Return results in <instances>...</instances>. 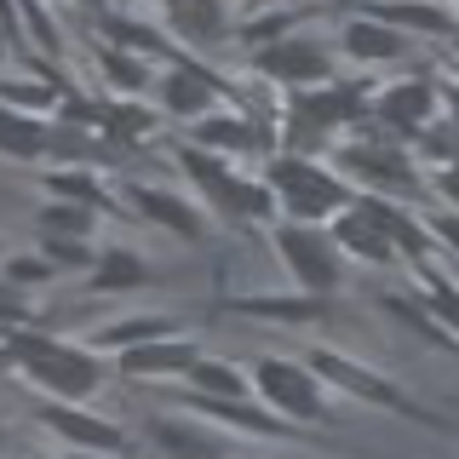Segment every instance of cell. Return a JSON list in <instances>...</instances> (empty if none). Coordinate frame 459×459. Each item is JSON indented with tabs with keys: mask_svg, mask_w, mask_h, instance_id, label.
Listing matches in <instances>:
<instances>
[{
	"mask_svg": "<svg viewBox=\"0 0 459 459\" xmlns=\"http://www.w3.org/2000/svg\"><path fill=\"white\" fill-rule=\"evenodd\" d=\"M12 362L23 368V379H35L40 391H52V402H81L104 385V368L92 362V351L64 339H40V333H18L6 344Z\"/></svg>",
	"mask_w": 459,
	"mask_h": 459,
	"instance_id": "1",
	"label": "cell"
},
{
	"mask_svg": "<svg viewBox=\"0 0 459 459\" xmlns=\"http://www.w3.org/2000/svg\"><path fill=\"white\" fill-rule=\"evenodd\" d=\"M270 195H281L293 219H339V212L356 207L351 190H344L327 167H316L310 155H281V161H270Z\"/></svg>",
	"mask_w": 459,
	"mask_h": 459,
	"instance_id": "2",
	"label": "cell"
},
{
	"mask_svg": "<svg viewBox=\"0 0 459 459\" xmlns=\"http://www.w3.org/2000/svg\"><path fill=\"white\" fill-rule=\"evenodd\" d=\"M253 385L276 413H293V420H322L327 413L316 368H299V362H287V356H264V362L253 368Z\"/></svg>",
	"mask_w": 459,
	"mask_h": 459,
	"instance_id": "3",
	"label": "cell"
},
{
	"mask_svg": "<svg viewBox=\"0 0 459 459\" xmlns=\"http://www.w3.org/2000/svg\"><path fill=\"white\" fill-rule=\"evenodd\" d=\"M276 247L287 258V270H293L299 287H310V299H327L339 287V247L333 236H322V230H305V224H281L276 230Z\"/></svg>",
	"mask_w": 459,
	"mask_h": 459,
	"instance_id": "4",
	"label": "cell"
},
{
	"mask_svg": "<svg viewBox=\"0 0 459 459\" xmlns=\"http://www.w3.org/2000/svg\"><path fill=\"white\" fill-rule=\"evenodd\" d=\"M178 161L190 178H201V195L212 201V207H224V212H236V219H253V212H264L270 207V190H258V184L247 178H236L219 155H207V150H178Z\"/></svg>",
	"mask_w": 459,
	"mask_h": 459,
	"instance_id": "5",
	"label": "cell"
},
{
	"mask_svg": "<svg viewBox=\"0 0 459 459\" xmlns=\"http://www.w3.org/2000/svg\"><path fill=\"white\" fill-rule=\"evenodd\" d=\"M362 115V92L356 86H327V92H299L293 98V115H287V138L299 150H310L316 138H327L333 126L356 121Z\"/></svg>",
	"mask_w": 459,
	"mask_h": 459,
	"instance_id": "6",
	"label": "cell"
},
{
	"mask_svg": "<svg viewBox=\"0 0 459 459\" xmlns=\"http://www.w3.org/2000/svg\"><path fill=\"white\" fill-rule=\"evenodd\" d=\"M253 64H258V75H276V81H287V86H316V81H327V52L316 47V40H299V35H281L276 47H264Z\"/></svg>",
	"mask_w": 459,
	"mask_h": 459,
	"instance_id": "7",
	"label": "cell"
},
{
	"mask_svg": "<svg viewBox=\"0 0 459 459\" xmlns=\"http://www.w3.org/2000/svg\"><path fill=\"white\" fill-rule=\"evenodd\" d=\"M344 167L362 172L368 184H379V190H391V195H413V190H420V184H413V167L402 161L396 150H385V143H351V150H344Z\"/></svg>",
	"mask_w": 459,
	"mask_h": 459,
	"instance_id": "8",
	"label": "cell"
},
{
	"mask_svg": "<svg viewBox=\"0 0 459 459\" xmlns=\"http://www.w3.org/2000/svg\"><path fill=\"white\" fill-rule=\"evenodd\" d=\"M201 362L190 339H155V344H138V351L121 356V373H133V379H172V373H190Z\"/></svg>",
	"mask_w": 459,
	"mask_h": 459,
	"instance_id": "9",
	"label": "cell"
},
{
	"mask_svg": "<svg viewBox=\"0 0 459 459\" xmlns=\"http://www.w3.org/2000/svg\"><path fill=\"white\" fill-rule=\"evenodd\" d=\"M40 420H47L57 437H69L75 442V448H121V430H115L109 420H98V413H81V408H69V402H47V408H40Z\"/></svg>",
	"mask_w": 459,
	"mask_h": 459,
	"instance_id": "10",
	"label": "cell"
},
{
	"mask_svg": "<svg viewBox=\"0 0 459 459\" xmlns=\"http://www.w3.org/2000/svg\"><path fill=\"white\" fill-rule=\"evenodd\" d=\"M310 368H322V379H333L339 391H351V396L385 402V408H408V402H402V391H396V385H385L379 373H362L356 362H344L339 351H316V356H310Z\"/></svg>",
	"mask_w": 459,
	"mask_h": 459,
	"instance_id": "11",
	"label": "cell"
},
{
	"mask_svg": "<svg viewBox=\"0 0 459 459\" xmlns=\"http://www.w3.org/2000/svg\"><path fill=\"white\" fill-rule=\"evenodd\" d=\"M430 109H437L430 81H402V86H385V92H379V121L391 126V133H413V126H425Z\"/></svg>",
	"mask_w": 459,
	"mask_h": 459,
	"instance_id": "12",
	"label": "cell"
},
{
	"mask_svg": "<svg viewBox=\"0 0 459 459\" xmlns=\"http://www.w3.org/2000/svg\"><path fill=\"white\" fill-rule=\"evenodd\" d=\"M212 98H219V81H207L201 69H172V75L161 81V109L167 115H190V121H207Z\"/></svg>",
	"mask_w": 459,
	"mask_h": 459,
	"instance_id": "13",
	"label": "cell"
},
{
	"mask_svg": "<svg viewBox=\"0 0 459 459\" xmlns=\"http://www.w3.org/2000/svg\"><path fill=\"white\" fill-rule=\"evenodd\" d=\"M344 52L362 57V64H396L408 52V40H402V29L379 23V18H351L344 23Z\"/></svg>",
	"mask_w": 459,
	"mask_h": 459,
	"instance_id": "14",
	"label": "cell"
},
{
	"mask_svg": "<svg viewBox=\"0 0 459 459\" xmlns=\"http://www.w3.org/2000/svg\"><path fill=\"white\" fill-rule=\"evenodd\" d=\"M133 207L143 212V219H155V224H167V230H178V236H207V219H201V207H190L184 195H167V190H133Z\"/></svg>",
	"mask_w": 459,
	"mask_h": 459,
	"instance_id": "15",
	"label": "cell"
},
{
	"mask_svg": "<svg viewBox=\"0 0 459 459\" xmlns=\"http://www.w3.org/2000/svg\"><path fill=\"white\" fill-rule=\"evenodd\" d=\"M57 143V133H47V126L35 121V115H18L0 104V155H18V161H40Z\"/></svg>",
	"mask_w": 459,
	"mask_h": 459,
	"instance_id": "16",
	"label": "cell"
},
{
	"mask_svg": "<svg viewBox=\"0 0 459 459\" xmlns=\"http://www.w3.org/2000/svg\"><path fill=\"white\" fill-rule=\"evenodd\" d=\"M333 247H351V253H362V258H373V264H385L396 247L385 241V230L368 219L362 207H351V212H339L333 219Z\"/></svg>",
	"mask_w": 459,
	"mask_h": 459,
	"instance_id": "17",
	"label": "cell"
},
{
	"mask_svg": "<svg viewBox=\"0 0 459 459\" xmlns=\"http://www.w3.org/2000/svg\"><path fill=\"white\" fill-rule=\"evenodd\" d=\"M253 143H264V138H258V126L241 121V115H207V121H195V150H207V155L253 150Z\"/></svg>",
	"mask_w": 459,
	"mask_h": 459,
	"instance_id": "18",
	"label": "cell"
},
{
	"mask_svg": "<svg viewBox=\"0 0 459 459\" xmlns=\"http://www.w3.org/2000/svg\"><path fill=\"white\" fill-rule=\"evenodd\" d=\"M167 23L178 29L184 40H201V47H212V40L230 29L224 6H201V0H184V6H167Z\"/></svg>",
	"mask_w": 459,
	"mask_h": 459,
	"instance_id": "19",
	"label": "cell"
},
{
	"mask_svg": "<svg viewBox=\"0 0 459 459\" xmlns=\"http://www.w3.org/2000/svg\"><path fill=\"white\" fill-rule=\"evenodd\" d=\"M190 379H195L201 402H241L247 396V373H236L230 362H207V356H201V362L190 368Z\"/></svg>",
	"mask_w": 459,
	"mask_h": 459,
	"instance_id": "20",
	"label": "cell"
},
{
	"mask_svg": "<svg viewBox=\"0 0 459 459\" xmlns=\"http://www.w3.org/2000/svg\"><path fill=\"white\" fill-rule=\"evenodd\" d=\"M155 339H172V316H133V322H121V327H104L98 333V344L104 351H138V344H155Z\"/></svg>",
	"mask_w": 459,
	"mask_h": 459,
	"instance_id": "21",
	"label": "cell"
},
{
	"mask_svg": "<svg viewBox=\"0 0 459 459\" xmlns=\"http://www.w3.org/2000/svg\"><path fill=\"white\" fill-rule=\"evenodd\" d=\"M150 281V264H143L138 253H104L92 270V287L98 293H126V287H143Z\"/></svg>",
	"mask_w": 459,
	"mask_h": 459,
	"instance_id": "22",
	"label": "cell"
},
{
	"mask_svg": "<svg viewBox=\"0 0 459 459\" xmlns=\"http://www.w3.org/2000/svg\"><path fill=\"white\" fill-rule=\"evenodd\" d=\"M40 230H47L52 241H86V236H92V207L52 201V207H40Z\"/></svg>",
	"mask_w": 459,
	"mask_h": 459,
	"instance_id": "23",
	"label": "cell"
},
{
	"mask_svg": "<svg viewBox=\"0 0 459 459\" xmlns=\"http://www.w3.org/2000/svg\"><path fill=\"white\" fill-rule=\"evenodd\" d=\"M368 18H379V23H391V29H437V35H454V12H437V6H379V12H368Z\"/></svg>",
	"mask_w": 459,
	"mask_h": 459,
	"instance_id": "24",
	"label": "cell"
},
{
	"mask_svg": "<svg viewBox=\"0 0 459 459\" xmlns=\"http://www.w3.org/2000/svg\"><path fill=\"white\" fill-rule=\"evenodd\" d=\"M47 184H52V190L64 195V201H69V207H92V212H104V207H109V195L98 190V184L86 178V172H52Z\"/></svg>",
	"mask_w": 459,
	"mask_h": 459,
	"instance_id": "25",
	"label": "cell"
},
{
	"mask_svg": "<svg viewBox=\"0 0 459 459\" xmlns=\"http://www.w3.org/2000/svg\"><path fill=\"white\" fill-rule=\"evenodd\" d=\"M241 310H253V316H287V322H310V316H327V299H241Z\"/></svg>",
	"mask_w": 459,
	"mask_h": 459,
	"instance_id": "26",
	"label": "cell"
},
{
	"mask_svg": "<svg viewBox=\"0 0 459 459\" xmlns=\"http://www.w3.org/2000/svg\"><path fill=\"white\" fill-rule=\"evenodd\" d=\"M0 104L29 115V109H52V92L47 86H23V81H0Z\"/></svg>",
	"mask_w": 459,
	"mask_h": 459,
	"instance_id": "27",
	"label": "cell"
},
{
	"mask_svg": "<svg viewBox=\"0 0 459 459\" xmlns=\"http://www.w3.org/2000/svg\"><path fill=\"white\" fill-rule=\"evenodd\" d=\"M52 276V264H47V258H12V264H6V281H47Z\"/></svg>",
	"mask_w": 459,
	"mask_h": 459,
	"instance_id": "28",
	"label": "cell"
},
{
	"mask_svg": "<svg viewBox=\"0 0 459 459\" xmlns=\"http://www.w3.org/2000/svg\"><path fill=\"white\" fill-rule=\"evenodd\" d=\"M47 264H86V247L81 241H52L47 236Z\"/></svg>",
	"mask_w": 459,
	"mask_h": 459,
	"instance_id": "29",
	"label": "cell"
},
{
	"mask_svg": "<svg viewBox=\"0 0 459 459\" xmlns=\"http://www.w3.org/2000/svg\"><path fill=\"white\" fill-rule=\"evenodd\" d=\"M104 64H109V75H115V81H126V86H138V81H143V64H126L121 52H104Z\"/></svg>",
	"mask_w": 459,
	"mask_h": 459,
	"instance_id": "30",
	"label": "cell"
},
{
	"mask_svg": "<svg viewBox=\"0 0 459 459\" xmlns=\"http://www.w3.org/2000/svg\"><path fill=\"white\" fill-rule=\"evenodd\" d=\"M437 190H442V195H448V201H454V207H459V161L437 172Z\"/></svg>",
	"mask_w": 459,
	"mask_h": 459,
	"instance_id": "31",
	"label": "cell"
},
{
	"mask_svg": "<svg viewBox=\"0 0 459 459\" xmlns=\"http://www.w3.org/2000/svg\"><path fill=\"white\" fill-rule=\"evenodd\" d=\"M430 230H437V236H442V241H448V247L459 253V219H454V212H448V219H437Z\"/></svg>",
	"mask_w": 459,
	"mask_h": 459,
	"instance_id": "32",
	"label": "cell"
},
{
	"mask_svg": "<svg viewBox=\"0 0 459 459\" xmlns=\"http://www.w3.org/2000/svg\"><path fill=\"white\" fill-rule=\"evenodd\" d=\"M0 57H6V12H0Z\"/></svg>",
	"mask_w": 459,
	"mask_h": 459,
	"instance_id": "33",
	"label": "cell"
},
{
	"mask_svg": "<svg viewBox=\"0 0 459 459\" xmlns=\"http://www.w3.org/2000/svg\"><path fill=\"white\" fill-rule=\"evenodd\" d=\"M454 115H459V86H454Z\"/></svg>",
	"mask_w": 459,
	"mask_h": 459,
	"instance_id": "34",
	"label": "cell"
}]
</instances>
